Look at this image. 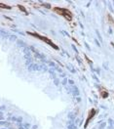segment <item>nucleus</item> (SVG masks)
Wrapping results in <instances>:
<instances>
[{"label":"nucleus","instance_id":"obj_1","mask_svg":"<svg viewBox=\"0 0 114 129\" xmlns=\"http://www.w3.org/2000/svg\"><path fill=\"white\" fill-rule=\"evenodd\" d=\"M57 13L59 14H61V15H63V16H65L67 20H71V14L67 11V10H65V9H61V8H55L54 9Z\"/></svg>","mask_w":114,"mask_h":129}]
</instances>
